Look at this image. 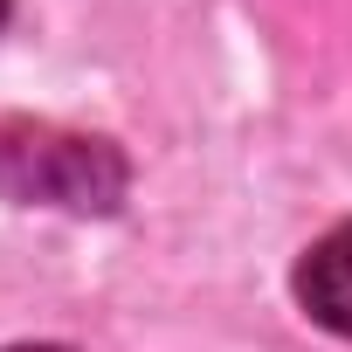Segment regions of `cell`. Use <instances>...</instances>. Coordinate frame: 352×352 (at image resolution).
Instances as JSON below:
<instances>
[{
    "instance_id": "cell-1",
    "label": "cell",
    "mask_w": 352,
    "mask_h": 352,
    "mask_svg": "<svg viewBox=\"0 0 352 352\" xmlns=\"http://www.w3.org/2000/svg\"><path fill=\"white\" fill-rule=\"evenodd\" d=\"M0 194L28 201V208L42 201V208H69V214H111L124 201V159L83 131L0 118Z\"/></svg>"
},
{
    "instance_id": "cell-2",
    "label": "cell",
    "mask_w": 352,
    "mask_h": 352,
    "mask_svg": "<svg viewBox=\"0 0 352 352\" xmlns=\"http://www.w3.org/2000/svg\"><path fill=\"white\" fill-rule=\"evenodd\" d=\"M297 304L311 311V324L352 338V221H338L331 235H318L297 263Z\"/></svg>"
},
{
    "instance_id": "cell-3",
    "label": "cell",
    "mask_w": 352,
    "mask_h": 352,
    "mask_svg": "<svg viewBox=\"0 0 352 352\" xmlns=\"http://www.w3.org/2000/svg\"><path fill=\"white\" fill-rule=\"evenodd\" d=\"M8 352H69V345H8Z\"/></svg>"
},
{
    "instance_id": "cell-4",
    "label": "cell",
    "mask_w": 352,
    "mask_h": 352,
    "mask_svg": "<svg viewBox=\"0 0 352 352\" xmlns=\"http://www.w3.org/2000/svg\"><path fill=\"white\" fill-rule=\"evenodd\" d=\"M8 8H14V0H0V21H8Z\"/></svg>"
}]
</instances>
